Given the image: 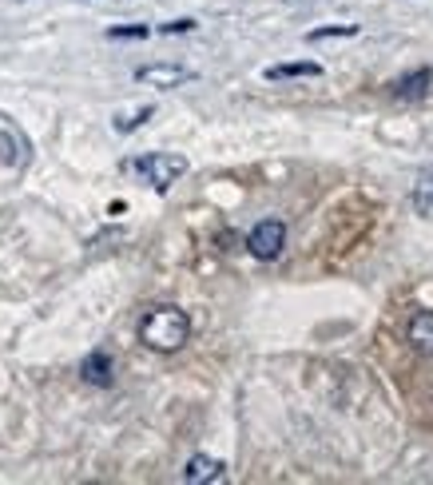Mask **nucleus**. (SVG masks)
Returning <instances> with one entry per match:
<instances>
[{
	"instance_id": "4468645a",
	"label": "nucleus",
	"mask_w": 433,
	"mask_h": 485,
	"mask_svg": "<svg viewBox=\"0 0 433 485\" xmlns=\"http://www.w3.org/2000/svg\"><path fill=\"white\" fill-rule=\"evenodd\" d=\"M195 28V20H172V24H159V32H164V36H180V32H191Z\"/></svg>"
},
{
	"instance_id": "1a4fd4ad",
	"label": "nucleus",
	"mask_w": 433,
	"mask_h": 485,
	"mask_svg": "<svg viewBox=\"0 0 433 485\" xmlns=\"http://www.w3.org/2000/svg\"><path fill=\"white\" fill-rule=\"evenodd\" d=\"M299 76H322V68L314 61H294V64H270L267 80H299Z\"/></svg>"
},
{
	"instance_id": "0eeeda50",
	"label": "nucleus",
	"mask_w": 433,
	"mask_h": 485,
	"mask_svg": "<svg viewBox=\"0 0 433 485\" xmlns=\"http://www.w3.org/2000/svg\"><path fill=\"white\" fill-rule=\"evenodd\" d=\"M223 478H227V465L219 462V457H203V454H195L191 462H187V470H183V481H191V485L223 481Z\"/></svg>"
},
{
	"instance_id": "9d476101",
	"label": "nucleus",
	"mask_w": 433,
	"mask_h": 485,
	"mask_svg": "<svg viewBox=\"0 0 433 485\" xmlns=\"http://www.w3.org/2000/svg\"><path fill=\"white\" fill-rule=\"evenodd\" d=\"M413 207H418V215H433V167H426L413 183Z\"/></svg>"
},
{
	"instance_id": "f8f14e48",
	"label": "nucleus",
	"mask_w": 433,
	"mask_h": 485,
	"mask_svg": "<svg viewBox=\"0 0 433 485\" xmlns=\"http://www.w3.org/2000/svg\"><path fill=\"white\" fill-rule=\"evenodd\" d=\"M151 112H156V108H140V112H132V116H120V120H116V132H135L143 120H151Z\"/></svg>"
},
{
	"instance_id": "f03ea898",
	"label": "nucleus",
	"mask_w": 433,
	"mask_h": 485,
	"mask_svg": "<svg viewBox=\"0 0 433 485\" xmlns=\"http://www.w3.org/2000/svg\"><path fill=\"white\" fill-rule=\"evenodd\" d=\"M132 172L140 175L143 183L156 187V191H167V187H172L187 172V159L183 156H172V151H148V156H140L132 164Z\"/></svg>"
},
{
	"instance_id": "f257e3e1",
	"label": "nucleus",
	"mask_w": 433,
	"mask_h": 485,
	"mask_svg": "<svg viewBox=\"0 0 433 485\" xmlns=\"http://www.w3.org/2000/svg\"><path fill=\"white\" fill-rule=\"evenodd\" d=\"M187 338H191V319H187V311H180V306H156L140 322V343L156 354L183 351Z\"/></svg>"
},
{
	"instance_id": "20e7f679",
	"label": "nucleus",
	"mask_w": 433,
	"mask_h": 485,
	"mask_svg": "<svg viewBox=\"0 0 433 485\" xmlns=\"http://www.w3.org/2000/svg\"><path fill=\"white\" fill-rule=\"evenodd\" d=\"M135 80L148 84V88H180V84L195 80V72L183 64H143L135 68Z\"/></svg>"
},
{
	"instance_id": "7ed1b4c3",
	"label": "nucleus",
	"mask_w": 433,
	"mask_h": 485,
	"mask_svg": "<svg viewBox=\"0 0 433 485\" xmlns=\"http://www.w3.org/2000/svg\"><path fill=\"white\" fill-rule=\"evenodd\" d=\"M286 243V223L283 219H262L259 227L247 235V251L254 255V259H278V251H283Z\"/></svg>"
},
{
	"instance_id": "6e6552de",
	"label": "nucleus",
	"mask_w": 433,
	"mask_h": 485,
	"mask_svg": "<svg viewBox=\"0 0 433 485\" xmlns=\"http://www.w3.org/2000/svg\"><path fill=\"white\" fill-rule=\"evenodd\" d=\"M405 338H410L418 351H433V311H418L405 327Z\"/></svg>"
},
{
	"instance_id": "423d86ee",
	"label": "nucleus",
	"mask_w": 433,
	"mask_h": 485,
	"mask_svg": "<svg viewBox=\"0 0 433 485\" xmlns=\"http://www.w3.org/2000/svg\"><path fill=\"white\" fill-rule=\"evenodd\" d=\"M112 354L108 351H92L88 359L80 362V378L88 382V386H112Z\"/></svg>"
},
{
	"instance_id": "39448f33",
	"label": "nucleus",
	"mask_w": 433,
	"mask_h": 485,
	"mask_svg": "<svg viewBox=\"0 0 433 485\" xmlns=\"http://www.w3.org/2000/svg\"><path fill=\"white\" fill-rule=\"evenodd\" d=\"M429 84H433V68H413V72L397 76V80L389 84V92H394L397 100H418L429 92Z\"/></svg>"
},
{
	"instance_id": "ddd939ff",
	"label": "nucleus",
	"mask_w": 433,
	"mask_h": 485,
	"mask_svg": "<svg viewBox=\"0 0 433 485\" xmlns=\"http://www.w3.org/2000/svg\"><path fill=\"white\" fill-rule=\"evenodd\" d=\"M108 36L112 40H143L148 36V28H143V24H124V28H112Z\"/></svg>"
},
{
	"instance_id": "9b49d317",
	"label": "nucleus",
	"mask_w": 433,
	"mask_h": 485,
	"mask_svg": "<svg viewBox=\"0 0 433 485\" xmlns=\"http://www.w3.org/2000/svg\"><path fill=\"white\" fill-rule=\"evenodd\" d=\"M334 36H358V24H330V28H314L310 32V44H318V40H334Z\"/></svg>"
}]
</instances>
